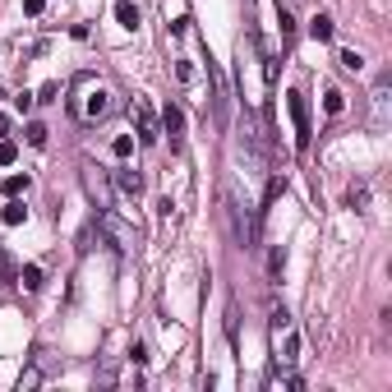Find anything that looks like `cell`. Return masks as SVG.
Masks as SVG:
<instances>
[{
	"instance_id": "14",
	"label": "cell",
	"mask_w": 392,
	"mask_h": 392,
	"mask_svg": "<svg viewBox=\"0 0 392 392\" xmlns=\"http://www.w3.org/2000/svg\"><path fill=\"white\" fill-rule=\"evenodd\" d=\"M277 28H282V46H291V37H296V19H291L287 10L277 14Z\"/></svg>"
},
{
	"instance_id": "15",
	"label": "cell",
	"mask_w": 392,
	"mask_h": 392,
	"mask_svg": "<svg viewBox=\"0 0 392 392\" xmlns=\"http://www.w3.org/2000/svg\"><path fill=\"white\" fill-rule=\"evenodd\" d=\"M46 134H51L46 125H37V121L28 125V143H32V148H46Z\"/></svg>"
},
{
	"instance_id": "22",
	"label": "cell",
	"mask_w": 392,
	"mask_h": 392,
	"mask_svg": "<svg viewBox=\"0 0 392 392\" xmlns=\"http://www.w3.org/2000/svg\"><path fill=\"white\" fill-rule=\"evenodd\" d=\"M14 277V263H10V254H5V245H0V282H10Z\"/></svg>"
},
{
	"instance_id": "25",
	"label": "cell",
	"mask_w": 392,
	"mask_h": 392,
	"mask_svg": "<svg viewBox=\"0 0 392 392\" xmlns=\"http://www.w3.org/2000/svg\"><path fill=\"white\" fill-rule=\"evenodd\" d=\"M272 328H277V332L291 328V314H287V309H277V314H272Z\"/></svg>"
},
{
	"instance_id": "16",
	"label": "cell",
	"mask_w": 392,
	"mask_h": 392,
	"mask_svg": "<svg viewBox=\"0 0 392 392\" xmlns=\"http://www.w3.org/2000/svg\"><path fill=\"white\" fill-rule=\"evenodd\" d=\"M111 152H116V157H130V152H134V138H130V134H116Z\"/></svg>"
},
{
	"instance_id": "12",
	"label": "cell",
	"mask_w": 392,
	"mask_h": 392,
	"mask_svg": "<svg viewBox=\"0 0 392 392\" xmlns=\"http://www.w3.org/2000/svg\"><path fill=\"white\" fill-rule=\"evenodd\" d=\"M323 111H328V116H342V111H347V97H342V92L332 88L328 97H323Z\"/></svg>"
},
{
	"instance_id": "9",
	"label": "cell",
	"mask_w": 392,
	"mask_h": 392,
	"mask_svg": "<svg viewBox=\"0 0 392 392\" xmlns=\"http://www.w3.org/2000/svg\"><path fill=\"white\" fill-rule=\"evenodd\" d=\"M332 32H337V28H332L328 14H314V19H309V37H314V42H332Z\"/></svg>"
},
{
	"instance_id": "10",
	"label": "cell",
	"mask_w": 392,
	"mask_h": 392,
	"mask_svg": "<svg viewBox=\"0 0 392 392\" xmlns=\"http://www.w3.org/2000/svg\"><path fill=\"white\" fill-rule=\"evenodd\" d=\"M14 277H19V287H23V291H42V268H37V263H28V268H19Z\"/></svg>"
},
{
	"instance_id": "21",
	"label": "cell",
	"mask_w": 392,
	"mask_h": 392,
	"mask_svg": "<svg viewBox=\"0 0 392 392\" xmlns=\"http://www.w3.org/2000/svg\"><path fill=\"white\" fill-rule=\"evenodd\" d=\"M32 106H37V97H32V92H19V97H14V111H23V116H28Z\"/></svg>"
},
{
	"instance_id": "5",
	"label": "cell",
	"mask_w": 392,
	"mask_h": 392,
	"mask_svg": "<svg viewBox=\"0 0 392 392\" xmlns=\"http://www.w3.org/2000/svg\"><path fill=\"white\" fill-rule=\"evenodd\" d=\"M116 185H121V194H130V198L143 194V176H138V171H130V166H121V171H116Z\"/></svg>"
},
{
	"instance_id": "28",
	"label": "cell",
	"mask_w": 392,
	"mask_h": 392,
	"mask_svg": "<svg viewBox=\"0 0 392 392\" xmlns=\"http://www.w3.org/2000/svg\"><path fill=\"white\" fill-rule=\"evenodd\" d=\"M10 134V116H0V138Z\"/></svg>"
},
{
	"instance_id": "24",
	"label": "cell",
	"mask_w": 392,
	"mask_h": 392,
	"mask_svg": "<svg viewBox=\"0 0 392 392\" xmlns=\"http://www.w3.org/2000/svg\"><path fill=\"white\" fill-rule=\"evenodd\" d=\"M37 383H42V374H37V369H28V374L19 378V392H23V388H37Z\"/></svg>"
},
{
	"instance_id": "11",
	"label": "cell",
	"mask_w": 392,
	"mask_h": 392,
	"mask_svg": "<svg viewBox=\"0 0 392 392\" xmlns=\"http://www.w3.org/2000/svg\"><path fill=\"white\" fill-rule=\"evenodd\" d=\"M347 203H351L355 212H364V203H369V189H364V185H351V189H347Z\"/></svg>"
},
{
	"instance_id": "2",
	"label": "cell",
	"mask_w": 392,
	"mask_h": 392,
	"mask_svg": "<svg viewBox=\"0 0 392 392\" xmlns=\"http://www.w3.org/2000/svg\"><path fill=\"white\" fill-rule=\"evenodd\" d=\"M162 134L171 138V148H180V143H185V111H180V102H166L162 106Z\"/></svg>"
},
{
	"instance_id": "13",
	"label": "cell",
	"mask_w": 392,
	"mask_h": 392,
	"mask_svg": "<svg viewBox=\"0 0 392 392\" xmlns=\"http://www.w3.org/2000/svg\"><path fill=\"white\" fill-rule=\"evenodd\" d=\"M0 189H5V198H19L23 189H28V176H10V180L0 185Z\"/></svg>"
},
{
	"instance_id": "19",
	"label": "cell",
	"mask_w": 392,
	"mask_h": 392,
	"mask_svg": "<svg viewBox=\"0 0 392 392\" xmlns=\"http://www.w3.org/2000/svg\"><path fill=\"white\" fill-rule=\"evenodd\" d=\"M282 268H287V254H282V249H272V258H268V272H272V277H282Z\"/></svg>"
},
{
	"instance_id": "8",
	"label": "cell",
	"mask_w": 392,
	"mask_h": 392,
	"mask_svg": "<svg viewBox=\"0 0 392 392\" xmlns=\"http://www.w3.org/2000/svg\"><path fill=\"white\" fill-rule=\"evenodd\" d=\"M0 222H5V227H23V222H28V208H23L19 198H10L5 212H0Z\"/></svg>"
},
{
	"instance_id": "3",
	"label": "cell",
	"mask_w": 392,
	"mask_h": 392,
	"mask_svg": "<svg viewBox=\"0 0 392 392\" xmlns=\"http://www.w3.org/2000/svg\"><path fill=\"white\" fill-rule=\"evenodd\" d=\"M134 121H138V143H157L162 138V121L152 116L148 102H134Z\"/></svg>"
},
{
	"instance_id": "20",
	"label": "cell",
	"mask_w": 392,
	"mask_h": 392,
	"mask_svg": "<svg viewBox=\"0 0 392 392\" xmlns=\"http://www.w3.org/2000/svg\"><path fill=\"white\" fill-rule=\"evenodd\" d=\"M296 351H300V337H296V332H291V337H287V347H282V360H296Z\"/></svg>"
},
{
	"instance_id": "17",
	"label": "cell",
	"mask_w": 392,
	"mask_h": 392,
	"mask_svg": "<svg viewBox=\"0 0 392 392\" xmlns=\"http://www.w3.org/2000/svg\"><path fill=\"white\" fill-rule=\"evenodd\" d=\"M14 157H19V148L10 138H0V166H14Z\"/></svg>"
},
{
	"instance_id": "27",
	"label": "cell",
	"mask_w": 392,
	"mask_h": 392,
	"mask_svg": "<svg viewBox=\"0 0 392 392\" xmlns=\"http://www.w3.org/2000/svg\"><path fill=\"white\" fill-rule=\"evenodd\" d=\"M42 5H46V0H23V14L37 19V14H42Z\"/></svg>"
},
{
	"instance_id": "7",
	"label": "cell",
	"mask_w": 392,
	"mask_h": 392,
	"mask_svg": "<svg viewBox=\"0 0 392 392\" xmlns=\"http://www.w3.org/2000/svg\"><path fill=\"white\" fill-rule=\"evenodd\" d=\"M116 23L134 32L138 23H143V14H138V5H130V0H121V5H116Z\"/></svg>"
},
{
	"instance_id": "26",
	"label": "cell",
	"mask_w": 392,
	"mask_h": 392,
	"mask_svg": "<svg viewBox=\"0 0 392 392\" xmlns=\"http://www.w3.org/2000/svg\"><path fill=\"white\" fill-rule=\"evenodd\" d=\"M130 360H134V364H148V351H143V347L134 342V347H130Z\"/></svg>"
},
{
	"instance_id": "23",
	"label": "cell",
	"mask_w": 392,
	"mask_h": 392,
	"mask_svg": "<svg viewBox=\"0 0 392 392\" xmlns=\"http://www.w3.org/2000/svg\"><path fill=\"white\" fill-rule=\"evenodd\" d=\"M56 92H61V83H42V92H32L37 102H56Z\"/></svg>"
},
{
	"instance_id": "18",
	"label": "cell",
	"mask_w": 392,
	"mask_h": 392,
	"mask_svg": "<svg viewBox=\"0 0 392 392\" xmlns=\"http://www.w3.org/2000/svg\"><path fill=\"white\" fill-rule=\"evenodd\" d=\"M337 61H342V70H360V65H364V56H360V51H342Z\"/></svg>"
},
{
	"instance_id": "4",
	"label": "cell",
	"mask_w": 392,
	"mask_h": 392,
	"mask_svg": "<svg viewBox=\"0 0 392 392\" xmlns=\"http://www.w3.org/2000/svg\"><path fill=\"white\" fill-rule=\"evenodd\" d=\"M79 116H83V121H102V116H111V92L106 88H88V97H83V106H79Z\"/></svg>"
},
{
	"instance_id": "1",
	"label": "cell",
	"mask_w": 392,
	"mask_h": 392,
	"mask_svg": "<svg viewBox=\"0 0 392 392\" xmlns=\"http://www.w3.org/2000/svg\"><path fill=\"white\" fill-rule=\"evenodd\" d=\"M287 111H291V125H296V152H309V138H314V125H309V97L300 88L287 92Z\"/></svg>"
},
{
	"instance_id": "6",
	"label": "cell",
	"mask_w": 392,
	"mask_h": 392,
	"mask_svg": "<svg viewBox=\"0 0 392 392\" xmlns=\"http://www.w3.org/2000/svg\"><path fill=\"white\" fill-rule=\"evenodd\" d=\"M287 194V176H272L268 180V189H263V203H258V217H263V212L272 208V203H277V198Z\"/></svg>"
}]
</instances>
